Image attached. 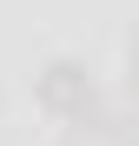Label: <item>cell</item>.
<instances>
[{"mask_svg":"<svg viewBox=\"0 0 139 146\" xmlns=\"http://www.w3.org/2000/svg\"><path fill=\"white\" fill-rule=\"evenodd\" d=\"M40 106L53 113V119H86V106H93V73H86L80 60H46V73H40Z\"/></svg>","mask_w":139,"mask_h":146,"instance_id":"obj_1","label":"cell"},{"mask_svg":"<svg viewBox=\"0 0 139 146\" xmlns=\"http://www.w3.org/2000/svg\"><path fill=\"white\" fill-rule=\"evenodd\" d=\"M132 93H139V27H132Z\"/></svg>","mask_w":139,"mask_h":146,"instance_id":"obj_2","label":"cell"}]
</instances>
